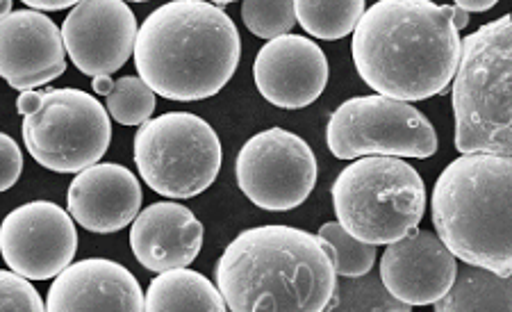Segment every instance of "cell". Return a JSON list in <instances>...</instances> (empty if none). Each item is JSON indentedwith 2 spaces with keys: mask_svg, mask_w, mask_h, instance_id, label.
<instances>
[{
  "mask_svg": "<svg viewBox=\"0 0 512 312\" xmlns=\"http://www.w3.org/2000/svg\"><path fill=\"white\" fill-rule=\"evenodd\" d=\"M330 310H403L408 312L410 306L396 301L390 292L381 287V278H371L369 274L358 278H344L335 285V294L328 303Z\"/></svg>",
  "mask_w": 512,
  "mask_h": 312,
  "instance_id": "24",
  "label": "cell"
},
{
  "mask_svg": "<svg viewBox=\"0 0 512 312\" xmlns=\"http://www.w3.org/2000/svg\"><path fill=\"white\" fill-rule=\"evenodd\" d=\"M92 85H94V92L98 96H107V94L112 92L114 80H112V76H107V73H101V76H94L92 78Z\"/></svg>",
  "mask_w": 512,
  "mask_h": 312,
  "instance_id": "30",
  "label": "cell"
},
{
  "mask_svg": "<svg viewBox=\"0 0 512 312\" xmlns=\"http://www.w3.org/2000/svg\"><path fill=\"white\" fill-rule=\"evenodd\" d=\"M512 155L465 153L437 178L431 210L437 237L469 265L512 274Z\"/></svg>",
  "mask_w": 512,
  "mask_h": 312,
  "instance_id": "4",
  "label": "cell"
},
{
  "mask_svg": "<svg viewBox=\"0 0 512 312\" xmlns=\"http://www.w3.org/2000/svg\"><path fill=\"white\" fill-rule=\"evenodd\" d=\"M105 110L121 126H142L155 112V92L139 76L114 80Z\"/></svg>",
  "mask_w": 512,
  "mask_h": 312,
  "instance_id": "23",
  "label": "cell"
},
{
  "mask_svg": "<svg viewBox=\"0 0 512 312\" xmlns=\"http://www.w3.org/2000/svg\"><path fill=\"white\" fill-rule=\"evenodd\" d=\"M0 310H46L39 292L28 278L0 269Z\"/></svg>",
  "mask_w": 512,
  "mask_h": 312,
  "instance_id": "26",
  "label": "cell"
},
{
  "mask_svg": "<svg viewBox=\"0 0 512 312\" xmlns=\"http://www.w3.org/2000/svg\"><path fill=\"white\" fill-rule=\"evenodd\" d=\"M66 71L62 30L39 10L0 16V78L16 92L48 85Z\"/></svg>",
  "mask_w": 512,
  "mask_h": 312,
  "instance_id": "14",
  "label": "cell"
},
{
  "mask_svg": "<svg viewBox=\"0 0 512 312\" xmlns=\"http://www.w3.org/2000/svg\"><path fill=\"white\" fill-rule=\"evenodd\" d=\"M203 224L192 210L176 201L148 205L132 221L130 249L148 272L189 267L203 246Z\"/></svg>",
  "mask_w": 512,
  "mask_h": 312,
  "instance_id": "17",
  "label": "cell"
},
{
  "mask_svg": "<svg viewBox=\"0 0 512 312\" xmlns=\"http://www.w3.org/2000/svg\"><path fill=\"white\" fill-rule=\"evenodd\" d=\"M458 258L431 231L412 228L390 242L381 260V283L406 306H433L442 299L458 272Z\"/></svg>",
  "mask_w": 512,
  "mask_h": 312,
  "instance_id": "15",
  "label": "cell"
},
{
  "mask_svg": "<svg viewBox=\"0 0 512 312\" xmlns=\"http://www.w3.org/2000/svg\"><path fill=\"white\" fill-rule=\"evenodd\" d=\"M16 112L28 153L55 174H78L110 149V114L82 89H28L16 98Z\"/></svg>",
  "mask_w": 512,
  "mask_h": 312,
  "instance_id": "7",
  "label": "cell"
},
{
  "mask_svg": "<svg viewBox=\"0 0 512 312\" xmlns=\"http://www.w3.org/2000/svg\"><path fill=\"white\" fill-rule=\"evenodd\" d=\"M328 78L326 53L310 37L292 32L269 39L253 62L255 87L280 110L308 108L324 94Z\"/></svg>",
  "mask_w": 512,
  "mask_h": 312,
  "instance_id": "13",
  "label": "cell"
},
{
  "mask_svg": "<svg viewBox=\"0 0 512 312\" xmlns=\"http://www.w3.org/2000/svg\"><path fill=\"white\" fill-rule=\"evenodd\" d=\"M365 3L367 0H294V14L310 37L337 41L358 26Z\"/></svg>",
  "mask_w": 512,
  "mask_h": 312,
  "instance_id": "21",
  "label": "cell"
},
{
  "mask_svg": "<svg viewBox=\"0 0 512 312\" xmlns=\"http://www.w3.org/2000/svg\"><path fill=\"white\" fill-rule=\"evenodd\" d=\"M456 149L465 153L512 155V19L485 23L460 41L453 73Z\"/></svg>",
  "mask_w": 512,
  "mask_h": 312,
  "instance_id": "5",
  "label": "cell"
},
{
  "mask_svg": "<svg viewBox=\"0 0 512 312\" xmlns=\"http://www.w3.org/2000/svg\"><path fill=\"white\" fill-rule=\"evenodd\" d=\"M128 3H148V0H128Z\"/></svg>",
  "mask_w": 512,
  "mask_h": 312,
  "instance_id": "33",
  "label": "cell"
},
{
  "mask_svg": "<svg viewBox=\"0 0 512 312\" xmlns=\"http://www.w3.org/2000/svg\"><path fill=\"white\" fill-rule=\"evenodd\" d=\"M132 55L155 94L192 103L219 94L235 76L242 37L210 0H171L146 16Z\"/></svg>",
  "mask_w": 512,
  "mask_h": 312,
  "instance_id": "2",
  "label": "cell"
},
{
  "mask_svg": "<svg viewBox=\"0 0 512 312\" xmlns=\"http://www.w3.org/2000/svg\"><path fill=\"white\" fill-rule=\"evenodd\" d=\"M69 215L89 233L112 235L135 221L142 208V185L128 167L114 162L78 171L66 192Z\"/></svg>",
  "mask_w": 512,
  "mask_h": 312,
  "instance_id": "16",
  "label": "cell"
},
{
  "mask_svg": "<svg viewBox=\"0 0 512 312\" xmlns=\"http://www.w3.org/2000/svg\"><path fill=\"white\" fill-rule=\"evenodd\" d=\"M146 310H212L224 312L226 301L219 287L203 274L187 267L160 272L148 285L144 297Z\"/></svg>",
  "mask_w": 512,
  "mask_h": 312,
  "instance_id": "19",
  "label": "cell"
},
{
  "mask_svg": "<svg viewBox=\"0 0 512 312\" xmlns=\"http://www.w3.org/2000/svg\"><path fill=\"white\" fill-rule=\"evenodd\" d=\"M319 237L326 242L333 260L335 274L342 278H358L371 274L376 265V244L362 242L351 233H346L337 221H330L319 228Z\"/></svg>",
  "mask_w": 512,
  "mask_h": 312,
  "instance_id": "22",
  "label": "cell"
},
{
  "mask_svg": "<svg viewBox=\"0 0 512 312\" xmlns=\"http://www.w3.org/2000/svg\"><path fill=\"white\" fill-rule=\"evenodd\" d=\"M499 0H453V5L465 12H487L497 5Z\"/></svg>",
  "mask_w": 512,
  "mask_h": 312,
  "instance_id": "29",
  "label": "cell"
},
{
  "mask_svg": "<svg viewBox=\"0 0 512 312\" xmlns=\"http://www.w3.org/2000/svg\"><path fill=\"white\" fill-rule=\"evenodd\" d=\"M46 310H146L142 285L114 260L71 262L55 276Z\"/></svg>",
  "mask_w": 512,
  "mask_h": 312,
  "instance_id": "18",
  "label": "cell"
},
{
  "mask_svg": "<svg viewBox=\"0 0 512 312\" xmlns=\"http://www.w3.org/2000/svg\"><path fill=\"white\" fill-rule=\"evenodd\" d=\"M326 144L337 160L365 155L426 160L440 149L433 123L408 101L390 96H355L328 119Z\"/></svg>",
  "mask_w": 512,
  "mask_h": 312,
  "instance_id": "9",
  "label": "cell"
},
{
  "mask_svg": "<svg viewBox=\"0 0 512 312\" xmlns=\"http://www.w3.org/2000/svg\"><path fill=\"white\" fill-rule=\"evenodd\" d=\"M78 231L69 212L53 201H30L0 224V253L28 281H51L76 258Z\"/></svg>",
  "mask_w": 512,
  "mask_h": 312,
  "instance_id": "11",
  "label": "cell"
},
{
  "mask_svg": "<svg viewBox=\"0 0 512 312\" xmlns=\"http://www.w3.org/2000/svg\"><path fill=\"white\" fill-rule=\"evenodd\" d=\"M12 12V0H0V16Z\"/></svg>",
  "mask_w": 512,
  "mask_h": 312,
  "instance_id": "31",
  "label": "cell"
},
{
  "mask_svg": "<svg viewBox=\"0 0 512 312\" xmlns=\"http://www.w3.org/2000/svg\"><path fill=\"white\" fill-rule=\"evenodd\" d=\"M21 3H26L28 7H32V10H39V12H60L78 5L80 0H21Z\"/></svg>",
  "mask_w": 512,
  "mask_h": 312,
  "instance_id": "28",
  "label": "cell"
},
{
  "mask_svg": "<svg viewBox=\"0 0 512 312\" xmlns=\"http://www.w3.org/2000/svg\"><path fill=\"white\" fill-rule=\"evenodd\" d=\"M239 190L253 205L269 212H287L310 199L319 167L315 151L303 137L285 128L253 135L235 160Z\"/></svg>",
  "mask_w": 512,
  "mask_h": 312,
  "instance_id": "10",
  "label": "cell"
},
{
  "mask_svg": "<svg viewBox=\"0 0 512 312\" xmlns=\"http://www.w3.org/2000/svg\"><path fill=\"white\" fill-rule=\"evenodd\" d=\"M228 310H326L337 274L319 235L292 226L239 233L214 269Z\"/></svg>",
  "mask_w": 512,
  "mask_h": 312,
  "instance_id": "3",
  "label": "cell"
},
{
  "mask_svg": "<svg viewBox=\"0 0 512 312\" xmlns=\"http://www.w3.org/2000/svg\"><path fill=\"white\" fill-rule=\"evenodd\" d=\"M337 224L369 244H390L419 226L426 212L424 178L394 155H365L333 183Z\"/></svg>",
  "mask_w": 512,
  "mask_h": 312,
  "instance_id": "6",
  "label": "cell"
},
{
  "mask_svg": "<svg viewBox=\"0 0 512 312\" xmlns=\"http://www.w3.org/2000/svg\"><path fill=\"white\" fill-rule=\"evenodd\" d=\"M435 310H512V281L510 276L492 272V269L462 262L451 287L442 299H437Z\"/></svg>",
  "mask_w": 512,
  "mask_h": 312,
  "instance_id": "20",
  "label": "cell"
},
{
  "mask_svg": "<svg viewBox=\"0 0 512 312\" xmlns=\"http://www.w3.org/2000/svg\"><path fill=\"white\" fill-rule=\"evenodd\" d=\"M242 19L255 37L274 39L296 26L294 0H244Z\"/></svg>",
  "mask_w": 512,
  "mask_h": 312,
  "instance_id": "25",
  "label": "cell"
},
{
  "mask_svg": "<svg viewBox=\"0 0 512 312\" xmlns=\"http://www.w3.org/2000/svg\"><path fill=\"white\" fill-rule=\"evenodd\" d=\"M469 12L433 0H378L353 30V64L381 96L426 101L447 94Z\"/></svg>",
  "mask_w": 512,
  "mask_h": 312,
  "instance_id": "1",
  "label": "cell"
},
{
  "mask_svg": "<svg viewBox=\"0 0 512 312\" xmlns=\"http://www.w3.org/2000/svg\"><path fill=\"white\" fill-rule=\"evenodd\" d=\"M23 174L21 146L7 133H0V192L12 190Z\"/></svg>",
  "mask_w": 512,
  "mask_h": 312,
  "instance_id": "27",
  "label": "cell"
},
{
  "mask_svg": "<svg viewBox=\"0 0 512 312\" xmlns=\"http://www.w3.org/2000/svg\"><path fill=\"white\" fill-rule=\"evenodd\" d=\"M64 51L85 76L117 73L135 53L137 19L126 0H80L62 23Z\"/></svg>",
  "mask_w": 512,
  "mask_h": 312,
  "instance_id": "12",
  "label": "cell"
},
{
  "mask_svg": "<svg viewBox=\"0 0 512 312\" xmlns=\"http://www.w3.org/2000/svg\"><path fill=\"white\" fill-rule=\"evenodd\" d=\"M214 5H228V3H235V0H210Z\"/></svg>",
  "mask_w": 512,
  "mask_h": 312,
  "instance_id": "32",
  "label": "cell"
},
{
  "mask_svg": "<svg viewBox=\"0 0 512 312\" xmlns=\"http://www.w3.org/2000/svg\"><path fill=\"white\" fill-rule=\"evenodd\" d=\"M224 162L221 139L192 112H167L148 119L135 135L139 176L155 194L194 199L210 190Z\"/></svg>",
  "mask_w": 512,
  "mask_h": 312,
  "instance_id": "8",
  "label": "cell"
}]
</instances>
